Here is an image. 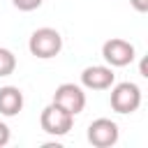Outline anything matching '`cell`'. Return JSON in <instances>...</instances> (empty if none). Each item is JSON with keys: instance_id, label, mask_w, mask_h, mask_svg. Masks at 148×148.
<instances>
[{"instance_id": "1", "label": "cell", "mask_w": 148, "mask_h": 148, "mask_svg": "<svg viewBox=\"0 0 148 148\" xmlns=\"http://www.w3.org/2000/svg\"><path fill=\"white\" fill-rule=\"evenodd\" d=\"M28 49L35 58L49 60L62 51V37L56 28H37L28 39Z\"/></svg>"}, {"instance_id": "2", "label": "cell", "mask_w": 148, "mask_h": 148, "mask_svg": "<svg viewBox=\"0 0 148 148\" xmlns=\"http://www.w3.org/2000/svg\"><path fill=\"white\" fill-rule=\"evenodd\" d=\"M141 106V88L132 81L116 83L111 88V109L116 113H134Z\"/></svg>"}, {"instance_id": "3", "label": "cell", "mask_w": 148, "mask_h": 148, "mask_svg": "<svg viewBox=\"0 0 148 148\" xmlns=\"http://www.w3.org/2000/svg\"><path fill=\"white\" fill-rule=\"evenodd\" d=\"M39 125H42V130H44L46 134H51V136H65V134L72 130V125H74V116H72L69 111H65L62 106H58V104L51 102V104L42 111Z\"/></svg>"}, {"instance_id": "4", "label": "cell", "mask_w": 148, "mask_h": 148, "mask_svg": "<svg viewBox=\"0 0 148 148\" xmlns=\"http://www.w3.org/2000/svg\"><path fill=\"white\" fill-rule=\"evenodd\" d=\"M102 58L109 67H127L134 60V44L120 37H111L102 44Z\"/></svg>"}, {"instance_id": "5", "label": "cell", "mask_w": 148, "mask_h": 148, "mask_svg": "<svg viewBox=\"0 0 148 148\" xmlns=\"http://www.w3.org/2000/svg\"><path fill=\"white\" fill-rule=\"evenodd\" d=\"M53 104L62 106L72 116H79L86 109V92L76 83H60L56 88V92H53Z\"/></svg>"}, {"instance_id": "6", "label": "cell", "mask_w": 148, "mask_h": 148, "mask_svg": "<svg viewBox=\"0 0 148 148\" xmlns=\"http://www.w3.org/2000/svg\"><path fill=\"white\" fill-rule=\"evenodd\" d=\"M118 125L111 118H97L88 125V141L95 148H111L118 143Z\"/></svg>"}, {"instance_id": "7", "label": "cell", "mask_w": 148, "mask_h": 148, "mask_svg": "<svg viewBox=\"0 0 148 148\" xmlns=\"http://www.w3.org/2000/svg\"><path fill=\"white\" fill-rule=\"evenodd\" d=\"M116 81L113 67L106 65H90L81 72V86L88 90H109Z\"/></svg>"}, {"instance_id": "8", "label": "cell", "mask_w": 148, "mask_h": 148, "mask_svg": "<svg viewBox=\"0 0 148 148\" xmlns=\"http://www.w3.org/2000/svg\"><path fill=\"white\" fill-rule=\"evenodd\" d=\"M23 109V92L16 86H2L0 88V113L12 118Z\"/></svg>"}, {"instance_id": "9", "label": "cell", "mask_w": 148, "mask_h": 148, "mask_svg": "<svg viewBox=\"0 0 148 148\" xmlns=\"http://www.w3.org/2000/svg\"><path fill=\"white\" fill-rule=\"evenodd\" d=\"M14 69H16V56L9 49L0 46V76H9L14 74Z\"/></svg>"}, {"instance_id": "10", "label": "cell", "mask_w": 148, "mask_h": 148, "mask_svg": "<svg viewBox=\"0 0 148 148\" xmlns=\"http://www.w3.org/2000/svg\"><path fill=\"white\" fill-rule=\"evenodd\" d=\"M42 2H44V0H12V5H14L16 9H21V12H32V9H37Z\"/></svg>"}, {"instance_id": "11", "label": "cell", "mask_w": 148, "mask_h": 148, "mask_svg": "<svg viewBox=\"0 0 148 148\" xmlns=\"http://www.w3.org/2000/svg\"><path fill=\"white\" fill-rule=\"evenodd\" d=\"M9 136H12V134H9V127H7V125L0 120V148L9 143Z\"/></svg>"}, {"instance_id": "12", "label": "cell", "mask_w": 148, "mask_h": 148, "mask_svg": "<svg viewBox=\"0 0 148 148\" xmlns=\"http://www.w3.org/2000/svg\"><path fill=\"white\" fill-rule=\"evenodd\" d=\"M130 2H132V7H134L136 12H141V14L148 12V0H130Z\"/></svg>"}]
</instances>
